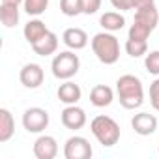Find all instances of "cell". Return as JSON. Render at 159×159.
<instances>
[{"label":"cell","instance_id":"cell-5","mask_svg":"<svg viewBox=\"0 0 159 159\" xmlns=\"http://www.w3.org/2000/svg\"><path fill=\"white\" fill-rule=\"evenodd\" d=\"M79 67H81V60L73 51H62L52 58L51 69L52 75L60 81H69L71 77H75L79 73Z\"/></svg>","mask_w":159,"mask_h":159},{"label":"cell","instance_id":"cell-26","mask_svg":"<svg viewBox=\"0 0 159 159\" xmlns=\"http://www.w3.org/2000/svg\"><path fill=\"white\" fill-rule=\"evenodd\" d=\"M111 4L120 10V11H127V10H133V0H111Z\"/></svg>","mask_w":159,"mask_h":159},{"label":"cell","instance_id":"cell-19","mask_svg":"<svg viewBox=\"0 0 159 159\" xmlns=\"http://www.w3.org/2000/svg\"><path fill=\"white\" fill-rule=\"evenodd\" d=\"M0 21L6 28H11L19 23V6L11 4H2L0 6Z\"/></svg>","mask_w":159,"mask_h":159},{"label":"cell","instance_id":"cell-9","mask_svg":"<svg viewBox=\"0 0 159 159\" xmlns=\"http://www.w3.org/2000/svg\"><path fill=\"white\" fill-rule=\"evenodd\" d=\"M43 79H45V73H43V67L39 64H26V66H23V69L19 73V81L26 88L41 86Z\"/></svg>","mask_w":159,"mask_h":159},{"label":"cell","instance_id":"cell-1","mask_svg":"<svg viewBox=\"0 0 159 159\" xmlns=\"http://www.w3.org/2000/svg\"><path fill=\"white\" fill-rule=\"evenodd\" d=\"M116 94L120 99V105L124 109H139L144 103V86L140 79L135 75H122L116 81Z\"/></svg>","mask_w":159,"mask_h":159},{"label":"cell","instance_id":"cell-28","mask_svg":"<svg viewBox=\"0 0 159 159\" xmlns=\"http://www.w3.org/2000/svg\"><path fill=\"white\" fill-rule=\"evenodd\" d=\"M23 2H25V0H2V4H11V6H19Z\"/></svg>","mask_w":159,"mask_h":159},{"label":"cell","instance_id":"cell-14","mask_svg":"<svg viewBox=\"0 0 159 159\" xmlns=\"http://www.w3.org/2000/svg\"><path fill=\"white\" fill-rule=\"evenodd\" d=\"M32 49H34V52L39 54V56H51V54H54L56 49H58V36L49 30L39 41H36V43L32 45Z\"/></svg>","mask_w":159,"mask_h":159},{"label":"cell","instance_id":"cell-16","mask_svg":"<svg viewBox=\"0 0 159 159\" xmlns=\"http://www.w3.org/2000/svg\"><path fill=\"white\" fill-rule=\"evenodd\" d=\"M47 32H49V28H47V26H45V23H43V21H39V19L28 21V23L25 25V30H23L25 39H26L30 45H34L36 41H39Z\"/></svg>","mask_w":159,"mask_h":159},{"label":"cell","instance_id":"cell-8","mask_svg":"<svg viewBox=\"0 0 159 159\" xmlns=\"http://www.w3.org/2000/svg\"><path fill=\"white\" fill-rule=\"evenodd\" d=\"M62 124L66 129L77 131V129H83L86 125V112L84 109L77 107V105H67L62 111Z\"/></svg>","mask_w":159,"mask_h":159},{"label":"cell","instance_id":"cell-29","mask_svg":"<svg viewBox=\"0 0 159 159\" xmlns=\"http://www.w3.org/2000/svg\"><path fill=\"white\" fill-rule=\"evenodd\" d=\"M157 152H159V150H157Z\"/></svg>","mask_w":159,"mask_h":159},{"label":"cell","instance_id":"cell-27","mask_svg":"<svg viewBox=\"0 0 159 159\" xmlns=\"http://www.w3.org/2000/svg\"><path fill=\"white\" fill-rule=\"evenodd\" d=\"M155 0H133V10H140L146 6H153Z\"/></svg>","mask_w":159,"mask_h":159},{"label":"cell","instance_id":"cell-6","mask_svg":"<svg viewBox=\"0 0 159 159\" xmlns=\"http://www.w3.org/2000/svg\"><path fill=\"white\" fill-rule=\"evenodd\" d=\"M49 125V112L41 107H30L23 114V127L28 133H41Z\"/></svg>","mask_w":159,"mask_h":159},{"label":"cell","instance_id":"cell-15","mask_svg":"<svg viewBox=\"0 0 159 159\" xmlns=\"http://www.w3.org/2000/svg\"><path fill=\"white\" fill-rule=\"evenodd\" d=\"M114 99V92L107 84H96L90 92V103L94 107H109Z\"/></svg>","mask_w":159,"mask_h":159},{"label":"cell","instance_id":"cell-21","mask_svg":"<svg viewBox=\"0 0 159 159\" xmlns=\"http://www.w3.org/2000/svg\"><path fill=\"white\" fill-rule=\"evenodd\" d=\"M23 6H25V11H26L28 15L38 17V15L45 13V10H47V6H49V0H25Z\"/></svg>","mask_w":159,"mask_h":159},{"label":"cell","instance_id":"cell-12","mask_svg":"<svg viewBox=\"0 0 159 159\" xmlns=\"http://www.w3.org/2000/svg\"><path fill=\"white\" fill-rule=\"evenodd\" d=\"M62 41L67 49L71 51H81L88 45V34L83 30V28H67L64 34H62Z\"/></svg>","mask_w":159,"mask_h":159},{"label":"cell","instance_id":"cell-2","mask_svg":"<svg viewBox=\"0 0 159 159\" xmlns=\"http://www.w3.org/2000/svg\"><path fill=\"white\" fill-rule=\"evenodd\" d=\"M157 23H159V13H157L155 4L135 10V19L129 28V39H144L146 41L150 38V34L155 30Z\"/></svg>","mask_w":159,"mask_h":159},{"label":"cell","instance_id":"cell-20","mask_svg":"<svg viewBox=\"0 0 159 159\" xmlns=\"http://www.w3.org/2000/svg\"><path fill=\"white\" fill-rule=\"evenodd\" d=\"M125 52L133 58H139V56H144L148 52V41L144 39H129L125 41Z\"/></svg>","mask_w":159,"mask_h":159},{"label":"cell","instance_id":"cell-10","mask_svg":"<svg viewBox=\"0 0 159 159\" xmlns=\"http://www.w3.org/2000/svg\"><path fill=\"white\" fill-rule=\"evenodd\" d=\"M34 155L38 159H54L58 155V142L51 135H41L34 142Z\"/></svg>","mask_w":159,"mask_h":159},{"label":"cell","instance_id":"cell-3","mask_svg":"<svg viewBox=\"0 0 159 159\" xmlns=\"http://www.w3.org/2000/svg\"><path fill=\"white\" fill-rule=\"evenodd\" d=\"M92 51L98 60L105 66H112L120 58V41L111 32H99L92 38Z\"/></svg>","mask_w":159,"mask_h":159},{"label":"cell","instance_id":"cell-24","mask_svg":"<svg viewBox=\"0 0 159 159\" xmlns=\"http://www.w3.org/2000/svg\"><path fill=\"white\" fill-rule=\"evenodd\" d=\"M81 8H83V13L94 15L101 8V0H81Z\"/></svg>","mask_w":159,"mask_h":159},{"label":"cell","instance_id":"cell-13","mask_svg":"<svg viewBox=\"0 0 159 159\" xmlns=\"http://www.w3.org/2000/svg\"><path fill=\"white\" fill-rule=\"evenodd\" d=\"M56 94H58V99L62 103H66V105H77L79 99H81V96H83V90H81L79 84H75L71 81H66L64 84L58 86Z\"/></svg>","mask_w":159,"mask_h":159},{"label":"cell","instance_id":"cell-18","mask_svg":"<svg viewBox=\"0 0 159 159\" xmlns=\"http://www.w3.org/2000/svg\"><path fill=\"white\" fill-rule=\"evenodd\" d=\"M99 25L107 30V32H118L125 26V17L118 11H107L101 15Z\"/></svg>","mask_w":159,"mask_h":159},{"label":"cell","instance_id":"cell-7","mask_svg":"<svg viewBox=\"0 0 159 159\" xmlns=\"http://www.w3.org/2000/svg\"><path fill=\"white\" fill-rule=\"evenodd\" d=\"M92 146L84 137H69L64 144V157L66 159H88L92 157Z\"/></svg>","mask_w":159,"mask_h":159},{"label":"cell","instance_id":"cell-22","mask_svg":"<svg viewBox=\"0 0 159 159\" xmlns=\"http://www.w3.org/2000/svg\"><path fill=\"white\" fill-rule=\"evenodd\" d=\"M60 11L66 17H75L79 13H83L81 0H60Z\"/></svg>","mask_w":159,"mask_h":159},{"label":"cell","instance_id":"cell-25","mask_svg":"<svg viewBox=\"0 0 159 159\" xmlns=\"http://www.w3.org/2000/svg\"><path fill=\"white\" fill-rule=\"evenodd\" d=\"M150 103L155 111H159V79L150 84Z\"/></svg>","mask_w":159,"mask_h":159},{"label":"cell","instance_id":"cell-23","mask_svg":"<svg viewBox=\"0 0 159 159\" xmlns=\"http://www.w3.org/2000/svg\"><path fill=\"white\" fill-rule=\"evenodd\" d=\"M144 66H146V71H148V73H152V75H159V51L146 52Z\"/></svg>","mask_w":159,"mask_h":159},{"label":"cell","instance_id":"cell-17","mask_svg":"<svg viewBox=\"0 0 159 159\" xmlns=\"http://www.w3.org/2000/svg\"><path fill=\"white\" fill-rule=\"evenodd\" d=\"M15 133V120L8 109H0V142H8Z\"/></svg>","mask_w":159,"mask_h":159},{"label":"cell","instance_id":"cell-11","mask_svg":"<svg viewBox=\"0 0 159 159\" xmlns=\"http://www.w3.org/2000/svg\"><path fill=\"white\" fill-rule=\"evenodd\" d=\"M131 127L135 129L137 135L148 137V135L155 133V129H157V118L153 114H150V112H139V114L133 116Z\"/></svg>","mask_w":159,"mask_h":159},{"label":"cell","instance_id":"cell-4","mask_svg":"<svg viewBox=\"0 0 159 159\" xmlns=\"http://www.w3.org/2000/svg\"><path fill=\"white\" fill-rule=\"evenodd\" d=\"M90 129H92V135L98 139V142L105 148H112L120 140V125L111 116H105V114L96 116L90 124Z\"/></svg>","mask_w":159,"mask_h":159}]
</instances>
